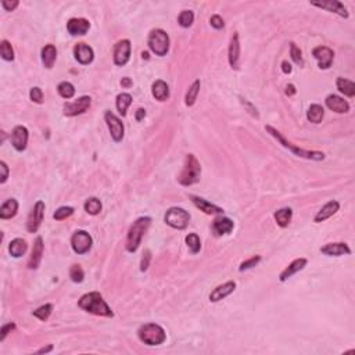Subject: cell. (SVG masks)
<instances>
[{
	"label": "cell",
	"mask_w": 355,
	"mask_h": 355,
	"mask_svg": "<svg viewBox=\"0 0 355 355\" xmlns=\"http://www.w3.org/2000/svg\"><path fill=\"white\" fill-rule=\"evenodd\" d=\"M78 305L83 311L93 314V315H97V317H106V318L114 317V312L111 311L109 304L104 301L100 293L97 292L88 293V294L82 296L81 300L78 301Z\"/></svg>",
	"instance_id": "cell-1"
},
{
	"label": "cell",
	"mask_w": 355,
	"mask_h": 355,
	"mask_svg": "<svg viewBox=\"0 0 355 355\" xmlns=\"http://www.w3.org/2000/svg\"><path fill=\"white\" fill-rule=\"evenodd\" d=\"M265 131H266L271 136L275 137L283 147L289 149L293 154L297 155V157L307 158V160H312V161H322V160H325V154H323L322 151H310V150H304V149L294 146L292 142H289V140L283 136L278 129H275V128L271 127V125H266V127H265Z\"/></svg>",
	"instance_id": "cell-2"
},
{
	"label": "cell",
	"mask_w": 355,
	"mask_h": 355,
	"mask_svg": "<svg viewBox=\"0 0 355 355\" xmlns=\"http://www.w3.org/2000/svg\"><path fill=\"white\" fill-rule=\"evenodd\" d=\"M150 225H151L150 217H142V218L136 219L131 225L127 237V250L129 253H135L139 248L140 243H142V239L147 232V229L150 228Z\"/></svg>",
	"instance_id": "cell-3"
},
{
	"label": "cell",
	"mask_w": 355,
	"mask_h": 355,
	"mask_svg": "<svg viewBox=\"0 0 355 355\" xmlns=\"http://www.w3.org/2000/svg\"><path fill=\"white\" fill-rule=\"evenodd\" d=\"M201 165L199 160L193 154H187L185 158V164L181 175L178 176V182L182 186H191L200 181Z\"/></svg>",
	"instance_id": "cell-4"
},
{
	"label": "cell",
	"mask_w": 355,
	"mask_h": 355,
	"mask_svg": "<svg viewBox=\"0 0 355 355\" xmlns=\"http://www.w3.org/2000/svg\"><path fill=\"white\" fill-rule=\"evenodd\" d=\"M137 336L140 341L147 346H160L167 340L165 330L157 323H146L137 330Z\"/></svg>",
	"instance_id": "cell-5"
},
{
	"label": "cell",
	"mask_w": 355,
	"mask_h": 355,
	"mask_svg": "<svg viewBox=\"0 0 355 355\" xmlns=\"http://www.w3.org/2000/svg\"><path fill=\"white\" fill-rule=\"evenodd\" d=\"M147 45L155 56L163 57L169 50V37L163 29H153L149 35Z\"/></svg>",
	"instance_id": "cell-6"
},
{
	"label": "cell",
	"mask_w": 355,
	"mask_h": 355,
	"mask_svg": "<svg viewBox=\"0 0 355 355\" xmlns=\"http://www.w3.org/2000/svg\"><path fill=\"white\" fill-rule=\"evenodd\" d=\"M164 221L168 226L183 230V229L187 228V225L190 222V214L186 209L179 208V207H172V208H169L165 212Z\"/></svg>",
	"instance_id": "cell-7"
},
{
	"label": "cell",
	"mask_w": 355,
	"mask_h": 355,
	"mask_svg": "<svg viewBox=\"0 0 355 355\" xmlns=\"http://www.w3.org/2000/svg\"><path fill=\"white\" fill-rule=\"evenodd\" d=\"M93 244V239L86 230H76L71 237V247L76 254L82 255L89 253Z\"/></svg>",
	"instance_id": "cell-8"
},
{
	"label": "cell",
	"mask_w": 355,
	"mask_h": 355,
	"mask_svg": "<svg viewBox=\"0 0 355 355\" xmlns=\"http://www.w3.org/2000/svg\"><path fill=\"white\" fill-rule=\"evenodd\" d=\"M104 121L107 124L110 131V135L112 137V140L115 143H119L122 139H124V133H125V128H124V124L122 121L111 111H106L104 112Z\"/></svg>",
	"instance_id": "cell-9"
},
{
	"label": "cell",
	"mask_w": 355,
	"mask_h": 355,
	"mask_svg": "<svg viewBox=\"0 0 355 355\" xmlns=\"http://www.w3.org/2000/svg\"><path fill=\"white\" fill-rule=\"evenodd\" d=\"M45 203L39 200L35 203L34 208L31 209L27 221V230L29 233H37L39 230L42 221H43V215H45Z\"/></svg>",
	"instance_id": "cell-10"
},
{
	"label": "cell",
	"mask_w": 355,
	"mask_h": 355,
	"mask_svg": "<svg viewBox=\"0 0 355 355\" xmlns=\"http://www.w3.org/2000/svg\"><path fill=\"white\" fill-rule=\"evenodd\" d=\"M92 104V99L89 96H82L79 99L71 103H65L63 107V112L65 117H75V115H81L83 112H86Z\"/></svg>",
	"instance_id": "cell-11"
},
{
	"label": "cell",
	"mask_w": 355,
	"mask_h": 355,
	"mask_svg": "<svg viewBox=\"0 0 355 355\" xmlns=\"http://www.w3.org/2000/svg\"><path fill=\"white\" fill-rule=\"evenodd\" d=\"M131 40L122 39L117 45L114 46V63L118 67H122L129 61L131 58Z\"/></svg>",
	"instance_id": "cell-12"
},
{
	"label": "cell",
	"mask_w": 355,
	"mask_h": 355,
	"mask_svg": "<svg viewBox=\"0 0 355 355\" xmlns=\"http://www.w3.org/2000/svg\"><path fill=\"white\" fill-rule=\"evenodd\" d=\"M312 56L318 60V65L320 70H328L333 63L335 53L328 46H318L312 50Z\"/></svg>",
	"instance_id": "cell-13"
},
{
	"label": "cell",
	"mask_w": 355,
	"mask_h": 355,
	"mask_svg": "<svg viewBox=\"0 0 355 355\" xmlns=\"http://www.w3.org/2000/svg\"><path fill=\"white\" fill-rule=\"evenodd\" d=\"M311 4L315 6V7H319V9L328 10L330 13H336V14L340 16V17H343V19H348V17H350V14H348V11H347V9L344 7V4H343L341 1H338V0L311 1Z\"/></svg>",
	"instance_id": "cell-14"
},
{
	"label": "cell",
	"mask_w": 355,
	"mask_h": 355,
	"mask_svg": "<svg viewBox=\"0 0 355 355\" xmlns=\"http://www.w3.org/2000/svg\"><path fill=\"white\" fill-rule=\"evenodd\" d=\"M28 129L22 125H19L11 132V145L17 151H24L28 145Z\"/></svg>",
	"instance_id": "cell-15"
},
{
	"label": "cell",
	"mask_w": 355,
	"mask_h": 355,
	"mask_svg": "<svg viewBox=\"0 0 355 355\" xmlns=\"http://www.w3.org/2000/svg\"><path fill=\"white\" fill-rule=\"evenodd\" d=\"M74 56L75 60L82 65H89L94 58V52L91 46L86 43H78L74 47Z\"/></svg>",
	"instance_id": "cell-16"
},
{
	"label": "cell",
	"mask_w": 355,
	"mask_h": 355,
	"mask_svg": "<svg viewBox=\"0 0 355 355\" xmlns=\"http://www.w3.org/2000/svg\"><path fill=\"white\" fill-rule=\"evenodd\" d=\"M91 28V22L86 19H71L67 22V31L73 37H82Z\"/></svg>",
	"instance_id": "cell-17"
},
{
	"label": "cell",
	"mask_w": 355,
	"mask_h": 355,
	"mask_svg": "<svg viewBox=\"0 0 355 355\" xmlns=\"http://www.w3.org/2000/svg\"><path fill=\"white\" fill-rule=\"evenodd\" d=\"M190 200L197 208L203 211L204 214H207V215H219V214L224 212V208H221V207L212 204V203H208V201L204 200L203 197H199V196H193L191 194Z\"/></svg>",
	"instance_id": "cell-18"
},
{
	"label": "cell",
	"mask_w": 355,
	"mask_h": 355,
	"mask_svg": "<svg viewBox=\"0 0 355 355\" xmlns=\"http://www.w3.org/2000/svg\"><path fill=\"white\" fill-rule=\"evenodd\" d=\"M319 251L328 257H341V255L351 254V248L347 243H328L326 246L320 247Z\"/></svg>",
	"instance_id": "cell-19"
},
{
	"label": "cell",
	"mask_w": 355,
	"mask_h": 355,
	"mask_svg": "<svg viewBox=\"0 0 355 355\" xmlns=\"http://www.w3.org/2000/svg\"><path fill=\"white\" fill-rule=\"evenodd\" d=\"M229 64L233 70L239 68V60H240V42H239V34L235 32L233 37H230L228 49Z\"/></svg>",
	"instance_id": "cell-20"
},
{
	"label": "cell",
	"mask_w": 355,
	"mask_h": 355,
	"mask_svg": "<svg viewBox=\"0 0 355 355\" xmlns=\"http://www.w3.org/2000/svg\"><path fill=\"white\" fill-rule=\"evenodd\" d=\"M235 289H236V283L235 282H226L224 284H219L218 287H215L209 294V301L218 302V301L224 300V299L228 297L229 294L235 292Z\"/></svg>",
	"instance_id": "cell-21"
},
{
	"label": "cell",
	"mask_w": 355,
	"mask_h": 355,
	"mask_svg": "<svg viewBox=\"0 0 355 355\" xmlns=\"http://www.w3.org/2000/svg\"><path fill=\"white\" fill-rule=\"evenodd\" d=\"M326 106H328L329 110H332V111H335L337 114H346L350 111V104H348V101L344 100L343 97H340V96H337V94H329L328 97H326Z\"/></svg>",
	"instance_id": "cell-22"
},
{
	"label": "cell",
	"mask_w": 355,
	"mask_h": 355,
	"mask_svg": "<svg viewBox=\"0 0 355 355\" xmlns=\"http://www.w3.org/2000/svg\"><path fill=\"white\" fill-rule=\"evenodd\" d=\"M42 254H43V239L37 236L34 242V247H32V253L28 261V268L29 269H37L40 261H42Z\"/></svg>",
	"instance_id": "cell-23"
},
{
	"label": "cell",
	"mask_w": 355,
	"mask_h": 355,
	"mask_svg": "<svg viewBox=\"0 0 355 355\" xmlns=\"http://www.w3.org/2000/svg\"><path fill=\"white\" fill-rule=\"evenodd\" d=\"M338 208H340V203H338V201L336 200L329 201V203H326L322 208L319 209L318 214H317L315 218H314V222L319 224V222L326 221V219H329L330 217H333L337 211H338Z\"/></svg>",
	"instance_id": "cell-24"
},
{
	"label": "cell",
	"mask_w": 355,
	"mask_h": 355,
	"mask_svg": "<svg viewBox=\"0 0 355 355\" xmlns=\"http://www.w3.org/2000/svg\"><path fill=\"white\" fill-rule=\"evenodd\" d=\"M235 228V224H233V221L229 218H225V217H222V218H217L214 221V224H212V232H214V235L215 236H222V235H229L232 230Z\"/></svg>",
	"instance_id": "cell-25"
},
{
	"label": "cell",
	"mask_w": 355,
	"mask_h": 355,
	"mask_svg": "<svg viewBox=\"0 0 355 355\" xmlns=\"http://www.w3.org/2000/svg\"><path fill=\"white\" fill-rule=\"evenodd\" d=\"M307 262H308V261H307L305 258H297V260H294L292 264L289 265V266L279 275V280H280V282H286L289 278H292L294 273L302 271V269L307 266Z\"/></svg>",
	"instance_id": "cell-26"
},
{
	"label": "cell",
	"mask_w": 355,
	"mask_h": 355,
	"mask_svg": "<svg viewBox=\"0 0 355 355\" xmlns=\"http://www.w3.org/2000/svg\"><path fill=\"white\" fill-rule=\"evenodd\" d=\"M19 211V201L16 199H9L6 200L1 207H0V218L1 219H11L17 215Z\"/></svg>",
	"instance_id": "cell-27"
},
{
	"label": "cell",
	"mask_w": 355,
	"mask_h": 355,
	"mask_svg": "<svg viewBox=\"0 0 355 355\" xmlns=\"http://www.w3.org/2000/svg\"><path fill=\"white\" fill-rule=\"evenodd\" d=\"M151 93H153L155 100L165 101L168 97H169V88H168V85H167L164 81L158 79V81H155V82L153 83V86H151Z\"/></svg>",
	"instance_id": "cell-28"
},
{
	"label": "cell",
	"mask_w": 355,
	"mask_h": 355,
	"mask_svg": "<svg viewBox=\"0 0 355 355\" xmlns=\"http://www.w3.org/2000/svg\"><path fill=\"white\" fill-rule=\"evenodd\" d=\"M56 60H57V49L55 45H46L42 49V63L46 68H53Z\"/></svg>",
	"instance_id": "cell-29"
},
{
	"label": "cell",
	"mask_w": 355,
	"mask_h": 355,
	"mask_svg": "<svg viewBox=\"0 0 355 355\" xmlns=\"http://www.w3.org/2000/svg\"><path fill=\"white\" fill-rule=\"evenodd\" d=\"M28 244L24 239H14L9 246V251L11 257L14 258H19L27 253Z\"/></svg>",
	"instance_id": "cell-30"
},
{
	"label": "cell",
	"mask_w": 355,
	"mask_h": 355,
	"mask_svg": "<svg viewBox=\"0 0 355 355\" xmlns=\"http://www.w3.org/2000/svg\"><path fill=\"white\" fill-rule=\"evenodd\" d=\"M273 217H275L276 224H278L280 228H286V226H289V224L292 222L293 211L292 208H280L275 212Z\"/></svg>",
	"instance_id": "cell-31"
},
{
	"label": "cell",
	"mask_w": 355,
	"mask_h": 355,
	"mask_svg": "<svg viewBox=\"0 0 355 355\" xmlns=\"http://www.w3.org/2000/svg\"><path fill=\"white\" fill-rule=\"evenodd\" d=\"M337 89L341 92L347 97H354L355 96V83L346 78H337Z\"/></svg>",
	"instance_id": "cell-32"
},
{
	"label": "cell",
	"mask_w": 355,
	"mask_h": 355,
	"mask_svg": "<svg viewBox=\"0 0 355 355\" xmlns=\"http://www.w3.org/2000/svg\"><path fill=\"white\" fill-rule=\"evenodd\" d=\"M323 117H325V110L319 104H312L308 109V111H307V118L312 124H320Z\"/></svg>",
	"instance_id": "cell-33"
},
{
	"label": "cell",
	"mask_w": 355,
	"mask_h": 355,
	"mask_svg": "<svg viewBox=\"0 0 355 355\" xmlns=\"http://www.w3.org/2000/svg\"><path fill=\"white\" fill-rule=\"evenodd\" d=\"M200 86L201 83L199 79H196L194 82L191 83V86L189 88V91L186 93V96H185V104H186L187 107L194 106V103L197 100V96H199V92H200Z\"/></svg>",
	"instance_id": "cell-34"
},
{
	"label": "cell",
	"mask_w": 355,
	"mask_h": 355,
	"mask_svg": "<svg viewBox=\"0 0 355 355\" xmlns=\"http://www.w3.org/2000/svg\"><path fill=\"white\" fill-rule=\"evenodd\" d=\"M115 104H117V110H118L119 114L122 117H125L129 106L132 104V96L129 93H119L117 96V103Z\"/></svg>",
	"instance_id": "cell-35"
},
{
	"label": "cell",
	"mask_w": 355,
	"mask_h": 355,
	"mask_svg": "<svg viewBox=\"0 0 355 355\" xmlns=\"http://www.w3.org/2000/svg\"><path fill=\"white\" fill-rule=\"evenodd\" d=\"M83 207H85V211H86L88 214H91V215H97V214H100L101 208H103L101 201L99 200V199H96V197L88 199V200L85 201Z\"/></svg>",
	"instance_id": "cell-36"
},
{
	"label": "cell",
	"mask_w": 355,
	"mask_h": 355,
	"mask_svg": "<svg viewBox=\"0 0 355 355\" xmlns=\"http://www.w3.org/2000/svg\"><path fill=\"white\" fill-rule=\"evenodd\" d=\"M52 312H53V305H52V304H45V305H42V307H39V308H37V310L34 311L32 315L37 317L39 320L46 322L47 319L50 318Z\"/></svg>",
	"instance_id": "cell-37"
},
{
	"label": "cell",
	"mask_w": 355,
	"mask_h": 355,
	"mask_svg": "<svg viewBox=\"0 0 355 355\" xmlns=\"http://www.w3.org/2000/svg\"><path fill=\"white\" fill-rule=\"evenodd\" d=\"M57 92H58V94L63 99H71L75 94V88H74L73 83L61 82L58 83V86H57Z\"/></svg>",
	"instance_id": "cell-38"
},
{
	"label": "cell",
	"mask_w": 355,
	"mask_h": 355,
	"mask_svg": "<svg viewBox=\"0 0 355 355\" xmlns=\"http://www.w3.org/2000/svg\"><path fill=\"white\" fill-rule=\"evenodd\" d=\"M186 244H187L189 250H190L193 254H197L201 250L200 237L197 236L196 233H190V235L186 236Z\"/></svg>",
	"instance_id": "cell-39"
},
{
	"label": "cell",
	"mask_w": 355,
	"mask_h": 355,
	"mask_svg": "<svg viewBox=\"0 0 355 355\" xmlns=\"http://www.w3.org/2000/svg\"><path fill=\"white\" fill-rule=\"evenodd\" d=\"M0 55L3 60L6 61H13L14 60V50L9 43V40H1L0 42Z\"/></svg>",
	"instance_id": "cell-40"
},
{
	"label": "cell",
	"mask_w": 355,
	"mask_h": 355,
	"mask_svg": "<svg viewBox=\"0 0 355 355\" xmlns=\"http://www.w3.org/2000/svg\"><path fill=\"white\" fill-rule=\"evenodd\" d=\"M193 21H194V14L190 10H183L182 13L179 14V17H178V22H179V25L182 28L191 27Z\"/></svg>",
	"instance_id": "cell-41"
},
{
	"label": "cell",
	"mask_w": 355,
	"mask_h": 355,
	"mask_svg": "<svg viewBox=\"0 0 355 355\" xmlns=\"http://www.w3.org/2000/svg\"><path fill=\"white\" fill-rule=\"evenodd\" d=\"M70 278L74 283H82L85 279V272H83L82 266L81 265H73L71 269H70Z\"/></svg>",
	"instance_id": "cell-42"
},
{
	"label": "cell",
	"mask_w": 355,
	"mask_h": 355,
	"mask_svg": "<svg viewBox=\"0 0 355 355\" xmlns=\"http://www.w3.org/2000/svg\"><path fill=\"white\" fill-rule=\"evenodd\" d=\"M290 56H292L293 61L297 64V65H300V67H302V65H304V58H302V53H301L300 47L296 45L294 42H292V43H290Z\"/></svg>",
	"instance_id": "cell-43"
},
{
	"label": "cell",
	"mask_w": 355,
	"mask_h": 355,
	"mask_svg": "<svg viewBox=\"0 0 355 355\" xmlns=\"http://www.w3.org/2000/svg\"><path fill=\"white\" fill-rule=\"evenodd\" d=\"M74 214L73 207H60L58 209H56V212L53 214V218L56 221H64V219L70 218Z\"/></svg>",
	"instance_id": "cell-44"
},
{
	"label": "cell",
	"mask_w": 355,
	"mask_h": 355,
	"mask_svg": "<svg viewBox=\"0 0 355 355\" xmlns=\"http://www.w3.org/2000/svg\"><path fill=\"white\" fill-rule=\"evenodd\" d=\"M261 261V257L260 255H255V257H251L250 260H247V261H243L240 266H239V271L240 272H243V271H247V269H251L253 266L258 264Z\"/></svg>",
	"instance_id": "cell-45"
},
{
	"label": "cell",
	"mask_w": 355,
	"mask_h": 355,
	"mask_svg": "<svg viewBox=\"0 0 355 355\" xmlns=\"http://www.w3.org/2000/svg\"><path fill=\"white\" fill-rule=\"evenodd\" d=\"M29 97H31V100L34 101V103H37V104H42L43 103V92L40 88H32L31 92H29Z\"/></svg>",
	"instance_id": "cell-46"
},
{
	"label": "cell",
	"mask_w": 355,
	"mask_h": 355,
	"mask_svg": "<svg viewBox=\"0 0 355 355\" xmlns=\"http://www.w3.org/2000/svg\"><path fill=\"white\" fill-rule=\"evenodd\" d=\"M209 24H211V27L215 28V29H222V28L225 27L224 19H222V17L218 16V14H215V16H212V17L209 19Z\"/></svg>",
	"instance_id": "cell-47"
},
{
	"label": "cell",
	"mask_w": 355,
	"mask_h": 355,
	"mask_svg": "<svg viewBox=\"0 0 355 355\" xmlns=\"http://www.w3.org/2000/svg\"><path fill=\"white\" fill-rule=\"evenodd\" d=\"M150 260H151V255H150V251L146 250L143 253V257H142V262H140V271L142 272H146L149 269V265H150Z\"/></svg>",
	"instance_id": "cell-48"
},
{
	"label": "cell",
	"mask_w": 355,
	"mask_h": 355,
	"mask_svg": "<svg viewBox=\"0 0 355 355\" xmlns=\"http://www.w3.org/2000/svg\"><path fill=\"white\" fill-rule=\"evenodd\" d=\"M16 329V323H7V325H3L1 326V330H0V341H3L4 338H6V336L9 335V333H11L13 330Z\"/></svg>",
	"instance_id": "cell-49"
},
{
	"label": "cell",
	"mask_w": 355,
	"mask_h": 355,
	"mask_svg": "<svg viewBox=\"0 0 355 355\" xmlns=\"http://www.w3.org/2000/svg\"><path fill=\"white\" fill-rule=\"evenodd\" d=\"M240 101H242V104L247 109V111L253 115V117H255V118H260V114H258V111H257V109H255L254 106L250 103L248 100H246V99H243V97H240Z\"/></svg>",
	"instance_id": "cell-50"
},
{
	"label": "cell",
	"mask_w": 355,
	"mask_h": 355,
	"mask_svg": "<svg viewBox=\"0 0 355 355\" xmlns=\"http://www.w3.org/2000/svg\"><path fill=\"white\" fill-rule=\"evenodd\" d=\"M19 1L17 0H13V1H7V0H3L1 1V7L6 10V11H14V10L19 7Z\"/></svg>",
	"instance_id": "cell-51"
},
{
	"label": "cell",
	"mask_w": 355,
	"mask_h": 355,
	"mask_svg": "<svg viewBox=\"0 0 355 355\" xmlns=\"http://www.w3.org/2000/svg\"><path fill=\"white\" fill-rule=\"evenodd\" d=\"M0 171H1V179H0V183H6L7 178H9V167L4 161H0Z\"/></svg>",
	"instance_id": "cell-52"
},
{
	"label": "cell",
	"mask_w": 355,
	"mask_h": 355,
	"mask_svg": "<svg viewBox=\"0 0 355 355\" xmlns=\"http://www.w3.org/2000/svg\"><path fill=\"white\" fill-rule=\"evenodd\" d=\"M146 117V110L145 109H137L136 110V114H135V118H136V121H142V119L145 118Z\"/></svg>",
	"instance_id": "cell-53"
},
{
	"label": "cell",
	"mask_w": 355,
	"mask_h": 355,
	"mask_svg": "<svg viewBox=\"0 0 355 355\" xmlns=\"http://www.w3.org/2000/svg\"><path fill=\"white\" fill-rule=\"evenodd\" d=\"M292 70H293L292 64L289 63V61H286V60H284V61H282V71H283V73L290 74V73H292Z\"/></svg>",
	"instance_id": "cell-54"
},
{
	"label": "cell",
	"mask_w": 355,
	"mask_h": 355,
	"mask_svg": "<svg viewBox=\"0 0 355 355\" xmlns=\"http://www.w3.org/2000/svg\"><path fill=\"white\" fill-rule=\"evenodd\" d=\"M296 92H297L296 91V86L292 85V83L286 86V94H287V96H293V94H296Z\"/></svg>",
	"instance_id": "cell-55"
},
{
	"label": "cell",
	"mask_w": 355,
	"mask_h": 355,
	"mask_svg": "<svg viewBox=\"0 0 355 355\" xmlns=\"http://www.w3.org/2000/svg\"><path fill=\"white\" fill-rule=\"evenodd\" d=\"M121 85H122L124 88H129V86L132 85V81H131L129 78H122V81H121Z\"/></svg>",
	"instance_id": "cell-56"
},
{
	"label": "cell",
	"mask_w": 355,
	"mask_h": 355,
	"mask_svg": "<svg viewBox=\"0 0 355 355\" xmlns=\"http://www.w3.org/2000/svg\"><path fill=\"white\" fill-rule=\"evenodd\" d=\"M53 350V346H49V347H43V348H40L39 351H37V354H46V353H50Z\"/></svg>",
	"instance_id": "cell-57"
},
{
	"label": "cell",
	"mask_w": 355,
	"mask_h": 355,
	"mask_svg": "<svg viewBox=\"0 0 355 355\" xmlns=\"http://www.w3.org/2000/svg\"><path fill=\"white\" fill-rule=\"evenodd\" d=\"M142 56H143V58H149V53H146V52H143Z\"/></svg>",
	"instance_id": "cell-58"
}]
</instances>
